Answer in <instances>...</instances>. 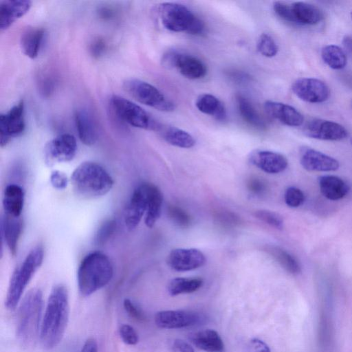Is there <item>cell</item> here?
Returning <instances> with one entry per match:
<instances>
[{
  "label": "cell",
  "mask_w": 352,
  "mask_h": 352,
  "mask_svg": "<svg viewBox=\"0 0 352 352\" xmlns=\"http://www.w3.org/2000/svg\"><path fill=\"white\" fill-rule=\"evenodd\" d=\"M69 316L67 289L63 285H56L50 292L41 322L39 338L45 349H53L61 342L68 324Z\"/></svg>",
  "instance_id": "obj_1"
},
{
  "label": "cell",
  "mask_w": 352,
  "mask_h": 352,
  "mask_svg": "<svg viewBox=\"0 0 352 352\" xmlns=\"http://www.w3.org/2000/svg\"><path fill=\"white\" fill-rule=\"evenodd\" d=\"M70 180L74 192L85 199L102 197L113 186V180L106 169L90 161L79 164L73 171Z\"/></svg>",
  "instance_id": "obj_2"
},
{
  "label": "cell",
  "mask_w": 352,
  "mask_h": 352,
  "mask_svg": "<svg viewBox=\"0 0 352 352\" xmlns=\"http://www.w3.org/2000/svg\"><path fill=\"white\" fill-rule=\"evenodd\" d=\"M113 275V267L109 258L104 253L94 252L81 261L77 281L80 294L89 296L106 286Z\"/></svg>",
  "instance_id": "obj_3"
},
{
  "label": "cell",
  "mask_w": 352,
  "mask_h": 352,
  "mask_svg": "<svg viewBox=\"0 0 352 352\" xmlns=\"http://www.w3.org/2000/svg\"><path fill=\"white\" fill-rule=\"evenodd\" d=\"M43 305V294L38 288L31 289L22 299L17 313L16 336L24 345L34 344L40 336Z\"/></svg>",
  "instance_id": "obj_4"
},
{
  "label": "cell",
  "mask_w": 352,
  "mask_h": 352,
  "mask_svg": "<svg viewBox=\"0 0 352 352\" xmlns=\"http://www.w3.org/2000/svg\"><path fill=\"white\" fill-rule=\"evenodd\" d=\"M43 255V248L37 245L29 252L22 263L15 268L11 275L6 294L5 305L7 309H15L33 275L41 265Z\"/></svg>",
  "instance_id": "obj_5"
},
{
  "label": "cell",
  "mask_w": 352,
  "mask_h": 352,
  "mask_svg": "<svg viewBox=\"0 0 352 352\" xmlns=\"http://www.w3.org/2000/svg\"><path fill=\"white\" fill-rule=\"evenodd\" d=\"M158 14L163 26L170 31L199 35L205 30L204 23L184 5L162 3L158 7Z\"/></svg>",
  "instance_id": "obj_6"
},
{
  "label": "cell",
  "mask_w": 352,
  "mask_h": 352,
  "mask_svg": "<svg viewBox=\"0 0 352 352\" xmlns=\"http://www.w3.org/2000/svg\"><path fill=\"white\" fill-rule=\"evenodd\" d=\"M123 89L138 102L160 111L175 110V104L153 85L138 78H129L123 82Z\"/></svg>",
  "instance_id": "obj_7"
},
{
  "label": "cell",
  "mask_w": 352,
  "mask_h": 352,
  "mask_svg": "<svg viewBox=\"0 0 352 352\" xmlns=\"http://www.w3.org/2000/svg\"><path fill=\"white\" fill-rule=\"evenodd\" d=\"M110 102L117 116L129 125L149 131H159L161 125L135 102L118 95H113Z\"/></svg>",
  "instance_id": "obj_8"
},
{
  "label": "cell",
  "mask_w": 352,
  "mask_h": 352,
  "mask_svg": "<svg viewBox=\"0 0 352 352\" xmlns=\"http://www.w3.org/2000/svg\"><path fill=\"white\" fill-rule=\"evenodd\" d=\"M77 151L75 137L70 133H62L50 140L45 146L44 157L46 164L52 166L56 163L72 160Z\"/></svg>",
  "instance_id": "obj_9"
},
{
  "label": "cell",
  "mask_w": 352,
  "mask_h": 352,
  "mask_svg": "<svg viewBox=\"0 0 352 352\" xmlns=\"http://www.w3.org/2000/svg\"><path fill=\"white\" fill-rule=\"evenodd\" d=\"M25 129V107L20 100L5 113L0 115V144L6 146L12 138L21 135Z\"/></svg>",
  "instance_id": "obj_10"
},
{
  "label": "cell",
  "mask_w": 352,
  "mask_h": 352,
  "mask_svg": "<svg viewBox=\"0 0 352 352\" xmlns=\"http://www.w3.org/2000/svg\"><path fill=\"white\" fill-rule=\"evenodd\" d=\"M302 131L307 137L320 140L338 141L348 136L347 130L342 124L321 118L307 121Z\"/></svg>",
  "instance_id": "obj_11"
},
{
  "label": "cell",
  "mask_w": 352,
  "mask_h": 352,
  "mask_svg": "<svg viewBox=\"0 0 352 352\" xmlns=\"http://www.w3.org/2000/svg\"><path fill=\"white\" fill-rule=\"evenodd\" d=\"M293 93L301 100L309 103L326 101L330 95L329 86L322 80L315 78H301L292 85Z\"/></svg>",
  "instance_id": "obj_12"
},
{
  "label": "cell",
  "mask_w": 352,
  "mask_h": 352,
  "mask_svg": "<svg viewBox=\"0 0 352 352\" xmlns=\"http://www.w3.org/2000/svg\"><path fill=\"white\" fill-rule=\"evenodd\" d=\"M148 197V183L141 184L134 190L124 212V223L128 230H134L146 214Z\"/></svg>",
  "instance_id": "obj_13"
},
{
  "label": "cell",
  "mask_w": 352,
  "mask_h": 352,
  "mask_svg": "<svg viewBox=\"0 0 352 352\" xmlns=\"http://www.w3.org/2000/svg\"><path fill=\"white\" fill-rule=\"evenodd\" d=\"M204 253L196 248H175L168 256V265L178 272L190 271L203 266L206 263Z\"/></svg>",
  "instance_id": "obj_14"
},
{
  "label": "cell",
  "mask_w": 352,
  "mask_h": 352,
  "mask_svg": "<svg viewBox=\"0 0 352 352\" xmlns=\"http://www.w3.org/2000/svg\"><path fill=\"white\" fill-rule=\"evenodd\" d=\"M299 155L300 164L309 171H335L340 166L336 159L308 146L301 147Z\"/></svg>",
  "instance_id": "obj_15"
},
{
  "label": "cell",
  "mask_w": 352,
  "mask_h": 352,
  "mask_svg": "<svg viewBox=\"0 0 352 352\" xmlns=\"http://www.w3.org/2000/svg\"><path fill=\"white\" fill-rule=\"evenodd\" d=\"M198 314L186 310H164L159 311L155 316L156 325L162 329H180L190 327L199 322Z\"/></svg>",
  "instance_id": "obj_16"
},
{
  "label": "cell",
  "mask_w": 352,
  "mask_h": 352,
  "mask_svg": "<svg viewBox=\"0 0 352 352\" xmlns=\"http://www.w3.org/2000/svg\"><path fill=\"white\" fill-rule=\"evenodd\" d=\"M250 162L270 174H277L284 171L287 166L288 161L282 154L267 150H256L249 156Z\"/></svg>",
  "instance_id": "obj_17"
},
{
  "label": "cell",
  "mask_w": 352,
  "mask_h": 352,
  "mask_svg": "<svg viewBox=\"0 0 352 352\" xmlns=\"http://www.w3.org/2000/svg\"><path fill=\"white\" fill-rule=\"evenodd\" d=\"M264 109L270 117L289 126H299L304 122L302 113L287 104L267 100L264 103Z\"/></svg>",
  "instance_id": "obj_18"
},
{
  "label": "cell",
  "mask_w": 352,
  "mask_h": 352,
  "mask_svg": "<svg viewBox=\"0 0 352 352\" xmlns=\"http://www.w3.org/2000/svg\"><path fill=\"white\" fill-rule=\"evenodd\" d=\"M29 0H3L0 2V30L8 29L16 21L30 10Z\"/></svg>",
  "instance_id": "obj_19"
},
{
  "label": "cell",
  "mask_w": 352,
  "mask_h": 352,
  "mask_svg": "<svg viewBox=\"0 0 352 352\" xmlns=\"http://www.w3.org/2000/svg\"><path fill=\"white\" fill-rule=\"evenodd\" d=\"M174 67L184 77L196 80L204 78L207 73L205 63L196 56L177 53Z\"/></svg>",
  "instance_id": "obj_20"
},
{
  "label": "cell",
  "mask_w": 352,
  "mask_h": 352,
  "mask_svg": "<svg viewBox=\"0 0 352 352\" xmlns=\"http://www.w3.org/2000/svg\"><path fill=\"white\" fill-rule=\"evenodd\" d=\"M74 120L80 141L87 146L94 145L98 139L96 124L92 116L84 109L76 110Z\"/></svg>",
  "instance_id": "obj_21"
},
{
  "label": "cell",
  "mask_w": 352,
  "mask_h": 352,
  "mask_svg": "<svg viewBox=\"0 0 352 352\" xmlns=\"http://www.w3.org/2000/svg\"><path fill=\"white\" fill-rule=\"evenodd\" d=\"M293 23L300 25H316L324 18L323 12L317 6L302 1L291 3Z\"/></svg>",
  "instance_id": "obj_22"
},
{
  "label": "cell",
  "mask_w": 352,
  "mask_h": 352,
  "mask_svg": "<svg viewBox=\"0 0 352 352\" xmlns=\"http://www.w3.org/2000/svg\"><path fill=\"white\" fill-rule=\"evenodd\" d=\"M319 188L322 195L331 201H337L346 197L349 186L342 178L336 175H323L318 179Z\"/></svg>",
  "instance_id": "obj_23"
},
{
  "label": "cell",
  "mask_w": 352,
  "mask_h": 352,
  "mask_svg": "<svg viewBox=\"0 0 352 352\" xmlns=\"http://www.w3.org/2000/svg\"><path fill=\"white\" fill-rule=\"evenodd\" d=\"M24 205L23 188L14 184L7 186L3 191V207L6 214L21 217Z\"/></svg>",
  "instance_id": "obj_24"
},
{
  "label": "cell",
  "mask_w": 352,
  "mask_h": 352,
  "mask_svg": "<svg viewBox=\"0 0 352 352\" xmlns=\"http://www.w3.org/2000/svg\"><path fill=\"white\" fill-rule=\"evenodd\" d=\"M45 35V30L41 28H30L25 30L20 38L23 53L30 58H36L41 49Z\"/></svg>",
  "instance_id": "obj_25"
},
{
  "label": "cell",
  "mask_w": 352,
  "mask_h": 352,
  "mask_svg": "<svg viewBox=\"0 0 352 352\" xmlns=\"http://www.w3.org/2000/svg\"><path fill=\"white\" fill-rule=\"evenodd\" d=\"M22 227V221L20 217H15L4 214L1 223L2 234L5 243L12 255H14L16 252Z\"/></svg>",
  "instance_id": "obj_26"
},
{
  "label": "cell",
  "mask_w": 352,
  "mask_h": 352,
  "mask_svg": "<svg viewBox=\"0 0 352 352\" xmlns=\"http://www.w3.org/2000/svg\"><path fill=\"white\" fill-rule=\"evenodd\" d=\"M190 340L198 349L206 352H223V342L219 333L213 329H205L193 333Z\"/></svg>",
  "instance_id": "obj_27"
},
{
  "label": "cell",
  "mask_w": 352,
  "mask_h": 352,
  "mask_svg": "<svg viewBox=\"0 0 352 352\" xmlns=\"http://www.w3.org/2000/svg\"><path fill=\"white\" fill-rule=\"evenodd\" d=\"M197 109L201 113L212 116L216 120H226L227 113L223 104L214 96L203 94L198 96L195 102Z\"/></svg>",
  "instance_id": "obj_28"
},
{
  "label": "cell",
  "mask_w": 352,
  "mask_h": 352,
  "mask_svg": "<svg viewBox=\"0 0 352 352\" xmlns=\"http://www.w3.org/2000/svg\"><path fill=\"white\" fill-rule=\"evenodd\" d=\"M236 102L239 114L245 122L257 129L266 128L265 120L248 98L238 94L236 95Z\"/></svg>",
  "instance_id": "obj_29"
},
{
  "label": "cell",
  "mask_w": 352,
  "mask_h": 352,
  "mask_svg": "<svg viewBox=\"0 0 352 352\" xmlns=\"http://www.w3.org/2000/svg\"><path fill=\"white\" fill-rule=\"evenodd\" d=\"M163 195L154 184L148 183V204L144 222L148 228H153L161 214Z\"/></svg>",
  "instance_id": "obj_30"
},
{
  "label": "cell",
  "mask_w": 352,
  "mask_h": 352,
  "mask_svg": "<svg viewBox=\"0 0 352 352\" xmlns=\"http://www.w3.org/2000/svg\"><path fill=\"white\" fill-rule=\"evenodd\" d=\"M163 138L168 144L183 148H190L195 146V140L187 131L179 128L167 126H160Z\"/></svg>",
  "instance_id": "obj_31"
},
{
  "label": "cell",
  "mask_w": 352,
  "mask_h": 352,
  "mask_svg": "<svg viewBox=\"0 0 352 352\" xmlns=\"http://www.w3.org/2000/svg\"><path fill=\"white\" fill-rule=\"evenodd\" d=\"M265 250L289 273L298 274L300 272V265L297 259L284 249L269 245Z\"/></svg>",
  "instance_id": "obj_32"
},
{
  "label": "cell",
  "mask_w": 352,
  "mask_h": 352,
  "mask_svg": "<svg viewBox=\"0 0 352 352\" xmlns=\"http://www.w3.org/2000/svg\"><path fill=\"white\" fill-rule=\"evenodd\" d=\"M203 285L200 278L177 277L172 279L168 285V292L174 296L182 294L192 293Z\"/></svg>",
  "instance_id": "obj_33"
},
{
  "label": "cell",
  "mask_w": 352,
  "mask_h": 352,
  "mask_svg": "<svg viewBox=\"0 0 352 352\" xmlns=\"http://www.w3.org/2000/svg\"><path fill=\"white\" fill-rule=\"evenodd\" d=\"M321 56L324 63L333 69H342L347 63L345 52L336 45L324 46L322 49Z\"/></svg>",
  "instance_id": "obj_34"
},
{
  "label": "cell",
  "mask_w": 352,
  "mask_h": 352,
  "mask_svg": "<svg viewBox=\"0 0 352 352\" xmlns=\"http://www.w3.org/2000/svg\"><path fill=\"white\" fill-rule=\"evenodd\" d=\"M256 47L261 55L267 58L275 56L278 51V47L274 40L265 33L259 36Z\"/></svg>",
  "instance_id": "obj_35"
},
{
  "label": "cell",
  "mask_w": 352,
  "mask_h": 352,
  "mask_svg": "<svg viewBox=\"0 0 352 352\" xmlns=\"http://www.w3.org/2000/svg\"><path fill=\"white\" fill-rule=\"evenodd\" d=\"M254 216L260 221L276 229L282 230L283 228L284 223L282 217L275 212L258 210L254 212Z\"/></svg>",
  "instance_id": "obj_36"
},
{
  "label": "cell",
  "mask_w": 352,
  "mask_h": 352,
  "mask_svg": "<svg viewBox=\"0 0 352 352\" xmlns=\"http://www.w3.org/2000/svg\"><path fill=\"white\" fill-rule=\"evenodd\" d=\"M168 214L172 221L182 228H187L191 223L190 215L182 208L175 205L168 208Z\"/></svg>",
  "instance_id": "obj_37"
},
{
  "label": "cell",
  "mask_w": 352,
  "mask_h": 352,
  "mask_svg": "<svg viewBox=\"0 0 352 352\" xmlns=\"http://www.w3.org/2000/svg\"><path fill=\"white\" fill-rule=\"evenodd\" d=\"M305 195L298 188L291 186L286 189L284 194L285 204L291 208L301 206L305 201Z\"/></svg>",
  "instance_id": "obj_38"
},
{
  "label": "cell",
  "mask_w": 352,
  "mask_h": 352,
  "mask_svg": "<svg viewBox=\"0 0 352 352\" xmlns=\"http://www.w3.org/2000/svg\"><path fill=\"white\" fill-rule=\"evenodd\" d=\"M116 222L109 220L103 223L98 228L95 237V242L97 245H103L111 237L116 228Z\"/></svg>",
  "instance_id": "obj_39"
},
{
  "label": "cell",
  "mask_w": 352,
  "mask_h": 352,
  "mask_svg": "<svg viewBox=\"0 0 352 352\" xmlns=\"http://www.w3.org/2000/svg\"><path fill=\"white\" fill-rule=\"evenodd\" d=\"M122 341L129 345H135L138 342V335L135 329L128 324H122L119 329Z\"/></svg>",
  "instance_id": "obj_40"
},
{
  "label": "cell",
  "mask_w": 352,
  "mask_h": 352,
  "mask_svg": "<svg viewBox=\"0 0 352 352\" xmlns=\"http://www.w3.org/2000/svg\"><path fill=\"white\" fill-rule=\"evenodd\" d=\"M275 13L282 19L293 23L291 4L282 1H276L273 4Z\"/></svg>",
  "instance_id": "obj_41"
},
{
  "label": "cell",
  "mask_w": 352,
  "mask_h": 352,
  "mask_svg": "<svg viewBox=\"0 0 352 352\" xmlns=\"http://www.w3.org/2000/svg\"><path fill=\"white\" fill-rule=\"evenodd\" d=\"M50 179L52 186L56 189L63 190L67 186V177L64 173L60 170H54L51 173Z\"/></svg>",
  "instance_id": "obj_42"
},
{
  "label": "cell",
  "mask_w": 352,
  "mask_h": 352,
  "mask_svg": "<svg viewBox=\"0 0 352 352\" xmlns=\"http://www.w3.org/2000/svg\"><path fill=\"white\" fill-rule=\"evenodd\" d=\"M247 186L249 191L256 195L263 194L267 189L266 183L258 177L250 178L248 181Z\"/></svg>",
  "instance_id": "obj_43"
},
{
  "label": "cell",
  "mask_w": 352,
  "mask_h": 352,
  "mask_svg": "<svg viewBox=\"0 0 352 352\" xmlns=\"http://www.w3.org/2000/svg\"><path fill=\"white\" fill-rule=\"evenodd\" d=\"M123 306L127 314L134 319L138 320H144L145 316L143 312L129 298H125L123 301Z\"/></svg>",
  "instance_id": "obj_44"
},
{
  "label": "cell",
  "mask_w": 352,
  "mask_h": 352,
  "mask_svg": "<svg viewBox=\"0 0 352 352\" xmlns=\"http://www.w3.org/2000/svg\"><path fill=\"white\" fill-rule=\"evenodd\" d=\"M106 49V44L103 39L96 38L91 43L90 52L94 57L98 58L102 55Z\"/></svg>",
  "instance_id": "obj_45"
},
{
  "label": "cell",
  "mask_w": 352,
  "mask_h": 352,
  "mask_svg": "<svg viewBox=\"0 0 352 352\" xmlns=\"http://www.w3.org/2000/svg\"><path fill=\"white\" fill-rule=\"evenodd\" d=\"M170 352H194L192 347L181 339H175L171 346Z\"/></svg>",
  "instance_id": "obj_46"
},
{
  "label": "cell",
  "mask_w": 352,
  "mask_h": 352,
  "mask_svg": "<svg viewBox=\"0 0 352 352\" xmlns=\"http://www.w3.org/2000/svg\"><path fill=\"white\" fill-rule=\"evenodd\" d=\"M229 78L237 82V83H245L251 80V78L249 74L241 71H229L228 72Z\"/></svg>",
  "instance_id": "obj_47"
},
{
  "label": "cell",
  "mask_w": 352,
  "mask_h": 352,
  "mask_svg": "<svg viewBox=\"0 0 352 352\" xmlns=\"http://www.w3.org/2000/svg\"><path fill=\"white\" fill-rule=\"evenodd\" d=\"M250 352H270V350L263 341L254 338L250 341Z\"/></svg>",
  "instance_id": "obj_48"
},
{
  "label": "cell",
  "mask_w": 352,
  "mask_h": 352,
  "mask_svg": "<svg viewBox=\"0 0 352 352\" xmlns=\"http://www.w3.org/2000/svg\"><path fill=\"white\" fill-rule=\"evenodd\" d=\"M54 81L52 79L47 78L41 80V93L44 96H49L50 94H51L52 91L54 90Z\"/></svg>",
  "instance_id": "obj_49"
},
{
  "label": "cell",
  "mask_w": 352,
  "mask_h": 352,
  "mask_svg": "<svg viewBox=\"0 0 352 352\" xmlns=\"http://www.w3.org/2000/svg\"><path fill=\"white\" fill-rule=\"evenodd\" d=\"M98 349L96 340L90 338L85 341L80 352H98Z\"/></svg>",
  "instance_id": "obj_50"
},
{
  "label": "cell",
  "mask_w": 352,
  "mask_h": 352,
  "mask_svg": "<svg viewBox=\"0 0 352 352\" xmlns=\"http://www.w3.org/2000/svg\"><path fill=\"white\" fill-rule=\"evenodd\" d=\"M99 14L103 19H110L113 16V12L109 8H102L100 10Z\"/></svg>",
  "instance_id": "obj_51"
},
{
  "label": "cell",
  "mask_w": 352,
  "mask_h": 352,
  "mask_svg": "<svg viewBox=\"0 0 352 352\" xmlns=\"http://www.w3.org/2000/svg\"><path fill=\"white\" fill-rule=\"evenodd\" d=\"M351 19H352V10L351 12Z\"/></svg>",
  "instance_id": "obj_52"
},
{
  "label": "cell",
  "mask_w": 352,
  "mask_h": 352,
  "mask_svg": "<svg viewBox=\"0 0 352 352\" xmlns=\"http://www.w3.org/2000/svg\"><path fill=\"white\" fill-rule=\"evenodd\" d=\"M351 144H352V138H351Z\"/></svg>",
  "instance_id": "obj_53"
},
{
  "label": "cell",
  "mask_w": 352,
  "mask_h": 352,
  "mask_svg": "<svg viewBox=\"0 0 352 352\" xmlns=\"http://www.w3.org/2000/svg\"><path fill=\"white\" fill-rule=\"evenodd\" d=\"M351 108H352V102H351Z\"/></svg>",
  "instance_id": "obj_54"
}]
</instances>
